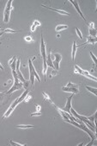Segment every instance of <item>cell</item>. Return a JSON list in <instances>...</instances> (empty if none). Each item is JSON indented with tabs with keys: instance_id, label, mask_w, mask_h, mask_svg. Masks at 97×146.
Masks as SVG:
<instances>
[{
	"instance_id": "cell-1",
	"label": "cell",
	"mask_w": 97,
	"mask_h": 146,
	"mask_svg": "<svg viewBox=\"0 0 97 146\" xmlns=\"http://www.w3.org/2000/svg\"><path fill=\"white\" fill-rule=\"evenodd\" d=\"M28 93H29V92H28V90L27 89V90H25V92H24V93H23L22 94L21 96H20V97L18 98V99H16V100H15V102L13 103V104H12L11 106H10L9 107V109L7 110V111H6V112H5V113L4 114V116H3V118H8V117H9V115H10V114L12 113V111H13L15 110V108H16V107L17 106V105L20 104V103H21L22 101H23V100H24V99H25V97L27 96V94H28Z\"/></svg>"
},
{
	"instance_id": "cell-2",
	"label": "cell",
	"mask_w": 97,
	"mask_h": 146,
	"mask_svg": "<svg viewBox=\"0 0 97 146\" xmlns=\"http://www.w3.org/2000/svg\"><path fill=\"white\" fill-rule=\"evenodd\" d=\"M11 72H12V75H13V78H14V84H13V86L10 87V89L5 93H7V94H11L12 93H14L15 91L20 90V89H22L23 88V83L22 81H20V80L18 79L16 72V71H11Z\"/></svg>"
},
{
	"instance_id": "cell-3",
	"label": "cell",
	"mask_w": 97,
	"mask_h": 146,
	"mask_svg": "<svg viewBox=\"0 0 97 146\" xmlns=\"http://www.w3.org/2000/svg\"><path fill=\"white\" fill-rule=\"evenodd\" d=\"M32 59H28V67H29V81L32 86H34V84H35V79L36 78L37 81H40V77L38 75L37 72H36V70H35V67L33 65V61H32Z\"/></svg>"
},
{
	"instance_id": "cell-4",
	"label": "cell",
	"mask_w": 97,
	"mask_h": 146,
	"mask_svg": "<svg viewBox=\"0 0 97 146\" xmlns=\"http://www.w3.org/2000/svg\"><path fill=\"white\" fill-rule=\"evenodd\" d=\"M40 54H41L42 58H43V74L46 77V70H47V65H46V49L42 34L41 37H40Z\"/></svg>"
},
{
	"instance_id": "cell-5",
	"label": "cell",
	"mask_w": 97,
	"mask_h": 146,
	"mask_svg": "<svg viewBox=\"0 0 97 146\" xmlns=\"http://www.w3.org/2000/svg\"><path fill=\"white\" fill-rule=\"evenodd\" d=\"M63 92H66V93H71L73 94L79 93V86L77 84H74L70 81L67 84L66 86H63L62 87Z\"/></svg>"
},
{
	"instance_id": "cell-6",
	"label": "cell",
	"mask_w": 97,
	"mask_h": 146,
	"mask_svg": "<svg viewBox=\"0 0 97 146\" xmlns=\"http://www.w3.org/2000/svg\"><path fill=\"white\" fill-rule=\"evenodd\" d=\"M11 4L12 0H9L6 5L4 12V22L5 23H8L9 21V16H10V11H11Z\"/></svg>"
},
{
	"instance_id": "cell-7",
	"label": "cell",
	"mask_w": 97,
	"mask_h": 146,
	"mask_svg": "<svg viewBox=\"0 0 97 146\" xmlns=\"http://www.w3.org/2000/svg\"><path fill=\"white\" fill-rule=\"evenodd\" d=\"M53 55L54 56V59L53 60V65L54 67V69L56 71H58L59 69V63L62 60V55L58 53H53Z\"/></svg>"
},
{
	"instance_id": "cell-8",
	"label": "cell",
	"mask_w": 97,
	"mask_h": 146,
	"mask_svg": "<svg viewBox=\"0 0 97 146\" xmlns=\"http://www.w3.org/2000/svg\"><path fill=\"white\" fill-rule=\"evenodd\" d=\"M72 97H73V94H71L70 97H68L67 101H66V104L64 106V108H62V110L64 111H66V112H69L71 113V100Z\"/></svg>"
},
{
	"instance_id": "cell-9",
	"label": "cell",
	"mask_w": 97,
	"mask_h": 146,
	"mask_svg": "<svg viewBox=\"0 0 97 146\" xmlns=\"http://www.w3.org/2000/svg\"><path fill=\"white\" fill-rule=\"evenodd\" d=\"M70 3H71L72 5H73V6L75 7V9L76 10V11L79 13V15H80V16L83 17L84 21H86V18L84 17V16H83V14L82 13V11H81V9H80V7H79L78 2H77V1H74V0H70Z\"/></svg>"
},
{
	"instance_id": "cell-10",
	"label": "cell",
	"mask_w": 97,
	"mask_h": 146,
	"mask_svg": "<svg viewBox=\"0 0 97 146\" xmlns=\"http://www.w3.org/2000/svg\"><path fill=\"white\" fill-rule=\"evenodd\" d=\"M42 7L46 8V9H48V10H53V11H56L58 12V13H59V14L61 15H65V16H69V13L68 12H66L65 10H58V9H55V8H53V7H50V6H46V5H41Z\"/></svg>"
},
{
	"instance_id": "cell-11",
	"label": "cell",
	"mask_w": 97,
	"mask_h": 146,
	"mask_svg": "<svg viewBox=\"0 0 97 146\" xmlns=\"http://www.w3.org/2000/svg\"><path fill=\"white\" fill-rule=\"evenodd\" d=\"M88 31H89L90 36H93L94 38H96V29L95 28L94 23H91L89 24V29H88Z\"/></svg>"
},
{
	"instance_id": "cell-12",
	"label": "cell",
	"mask_w": 97,
	"mask_h": 146,
	"mask_svg": "<svg viewBox=\"0 0 97 146\" xmlns=\"http://www.w3.org/2000/svg\"><path fill=\"white\" fill-rule=\"evenodd\" d=\"M16 61H17V60H16V56L12 57L11 60H9V67H10V68H11V71H16Z\"/></svg>"
},
{
	"instance_id": "cell-13",
	"label": "cell",
	"mask_w": 97,
	"mask_h": 146,
	"mask_svg": "<svg viewBox=\"0 0 97 146\" xmlns=\"http://www.w3.org/2000/svg\"><path fill=\"white\" fill-rule=\"evenodd\" d=\"M82 74V75H83V76H86L87 78H88V79H91V80H93V81H96V78L95 77H94V76H92L91 74H89V73L88 72V71H85V70H83L82 69V71H81V74Z\"/></svg>"
},
{
	"instance_id": "cell-14",
	"label": "cell",
	"mask_w": 97,
	"mask_h": 146,
	"mask_svg": "<svg viewBox=\"0 0 97 146\" xmlns=\"http://www.w3.org/2000/svg\"><path fill=\"white\" fill-rule=\"evenodd\" d=\"M46 65H47V67H52L53 69H54V67H53V60H52V58H51V54L50 53L46 55Z\"/></svg>"
},
{
	"instance_id": "cell-15",
	"label": "cell",
	"mask_w": 97,
	"mask_h": 146,
	"mask_svg": "<svg viewBox=\"0 0 97 146\" xmlns=\"http://www.w3.org/2000/svg\"><path fill=\"white\" fill-rule=\"evenodd\" d=\"M96 41H97V39L96 38H94V37H88V40H87V42H85V43H83V44H82L81 46H84V45H86V44H89V43H91V44H95V42H96Z\"/></svg>"
},
{
	"instance_id": "cell-16",
	"label": "cell",
	"mask_w": 97,
	"mask_h": 146,
	"mask_svg": "<svg viewBox=\"0 0 97 146\" xmlns=\"http://www.w3.org/2000/svg\"><path fill=\"white\" fill-rule=\"evenodd\" d=\"M76 42H73V45H72V52H71V55H72V60H75V56H76Z\"/></svg>"
},
{
	"instance_id": "cell-17",
	"label": "cell",
	"mask_w": 97,
	"mask_h": 146,
	"mask_svg": "<svg viewBox=\"0 0 97 146\" xmlns=\"http://www.w3.org/2000/svg\"><path fill=\"white\" fill-rule=\"evenodd\" d=\"M68 28L67 25H65V24H59V25H57L55 28V30L57 32H60V31H62L64 30H66Z\"/></svg>"
},
{
	"instance_id": "cell-18",
	"label": "cell",
	"mask_w": 97,
	"mask_h": 146,
	"mask_svg": "<svg viewBox=\"0 0 97 146\" xmlns=\"http://www.w3.org/2000/svg\"><path fill=\"white\" fill-rule=\"evenodd\" d=\"M85 87L87 90L89 91L90 93H92L95 96H97V88L96 87H91V86H86Z\"/></svg>"
},
{
	"instance_id": "cell-19",
	"label": "cell",
	"mask_w": 97,
	"mask_h": 146,
	"mask_svg": "<svg viewBox=\"0 0 97 146\" xmlns=\"http://www.w3.org/2000/svg\"><path fill=\"white\" fill-rule=\"evenodd\" d=\"M40 23L38 20H35V21L34 22V23H33V25L31 26V31H32V32L35 31L36 27H37V26H40Z\"/></svg>"
},
{
	"instance_id": "cell-20",
	"label": "cell",
	"mask_w": 97,
	"mask_h": 146,
	"mask_svg": "<svg viewBox=\"0 0 97 146\" xmlns=\"http://www.w3.org/2000/svg\"><path fill=\"white\" fill-rule=\"evenodd\" d=\"M16 128H21V129H28V128H34L35 126L32 125H16Z\"/></svg>"
},
{
	"instance_id": "cell-21",
	"label": "cell",
	"mask_w": 97,
	"mask_h": 146,
	"mask_svg": "<svg viewBox=\"0 0 97 146\" xmlns=\"http://www.w3.org/2000/svg\"><path fill=\"white\" fill-rule=\"evenodd\" d=\"M95 117H96V112H95V113L93 114L92 116H90V117H87V118H88V120L91 122V123H93V124H95Z\"/></svg>"
},
{
	"instance_id": "cell-22",
	"label": "cell",
	"mask_w": 97,
	"mask_h": 146,
	"mask_svg": "<svg viewBox=\"0 0 97 146\" xmlns=\"http://www.w3.org/2000/svg\"><path fill=\"white\" fill-rule=\"evenodd\" d=\"M9 144L11 145H15V146H26V144H18V143H16V142H13L12 140H9Z\"/></svg>"
},
{
	"instance_id": "cell-23",
	"label": "cell",
	"mask_w": 97,
	"mask_h": 146,
	"mask_svg": "<svg viewBox=\"0 0 97 146\" xmlns=\"http://www.w3.org/2000/svg\"><path fill=\"white\" fill-rule=\"evenodd\" d=\"M76 34H77V35L79 36V38H80V39H83V35H82V32L80 31V30H79L78 28H76Z\"/></svg>"
},
{
	"instance_id": "cell-24",
	"label": "cell",
	"mask_w": 97,
	"mask_h": 146,
	"mask_svg": "<svg viewBox=\"0 0 97 146\" xmlns=\"http://www.w3.org/2000/svg\"><path fill=\"white\" fill-rule=\"evenodd\" d=\"M41 115V111H35L34 113L30 114V117H34V116H40Z\"/></svg>"
},
{
	"instance_id": "cell-25",
	"label": "cell",
	"mask_w": 97,
	"mask_h": 146,
	"mask_svg": "<svg viewBox=\"0 0 97 146\" xmlns=\"http://www.w3.org/2000/svg\"><path fill=\"white\" fill-rule=\"evenodd\" d=\"M42 94L44 95V97H45V100H48L49 102H51V103H53V102H52V101H51V100H50V97H49L48 95L46 94V93H42Z\"/></svg>"
},
{
	"instance_id": "cell-26",
	"label": "cell",
	"mask_w": 97,
	"mask_h": 146,
	"mask_svg": "<svg viewBox=\"0 0 97 146\" xmlns=\"http://www.w3.org/2000/svg\"><path fill=\"white\" fill-rule=\"evenodd\" d=\"M90 56L92 57L93 60H94V62H95V64H96L97 63V60H96V57H95V55H94V54L92 53V52H90Z\"/></svg>"
},
{
	"instance_id": "cell-27",
	"label": "cell",
	"mask_w": 97,
	"mask_h": 146,
	"mask_svg": "<svg viewBox=\"0 0 97 146\" xmlns=\"http://www.w3.org/2000/svg\"><path fill=\"white\" fill-rule=\"evenodd\" d=\"M4 32H8V33H16V31L13 30H10V29H6V30H4Z\"/></svg>"
},
{
	"instance_id": "cell-28",
	"label": "cell",
	"mask_w": 97,
	"mask_h": 146,
	"mask_svg": "<svg viewBox=\"0 0 97 146\" xmlns=\"http://www.w3.org/2000/svg\"><path fill=\"white\" fill-rule=\"evenodd\" d=\"M26 42H32V37L31 36H26L25 37Z\"/></svg>"
},
{
	"instance_id": "cell-29",
	"label": "cell",
	"mask_w": 97,
	"mask_h": 146,
	"mask_svg": "<svg viewBox=\"0 0 97 146\" xmlns=\"http://www.w3.org/2000/svg\"><path fill=\"white\" fill-rule=\"evenodd\" d=\"M4 94H5V93H0V102L2 101V100H3V97L4 96Z\"/></svg>"
},
{
	"instance_id": "cell-30",
	"label": "cell",
	"mask_w": 97,
	"mask_h": 146,
	"mask_svg": "<svg viewBox=\"0 0 97 146\" xmlns=\"http://www.w3.org/2000/svg\"><path fill=\"white\" fill-rule=\"evenodd\" d=\"M36 107H37V108H36V109H37V111H40V106H36Z\"/></svg>"
},
{
	"instance_id": "cell-31",
	"label": "cell",
	"mask_w": 97,
	"mask_h": 146,
	"mask_svg": "<svg viewBox=\"0 0 97 146\" xmlns=\"http://www.w3.org/2000/svg\"><path fill=\"white\" fill-rule=\"evenodd\" d=\"M0 69L4 70V67H3V66H2V64H1V63H0Z\"/></svg>"
},
{
	"instance_id": "cell-32",
	"label": "cell",
	"mask_w": 97,
	"mask_h": 146,
	"mask_svg": "<svg viewBox=\"0 0 97 146\" xmlns=\"http://www.w3.org/2000/svg\"><path fill=\"white\" fill-rule=\"evenodd\" d=\"M2 31H4V30H2V29L0 28V32H2Z\"/></svg>"
}]
</instances>
